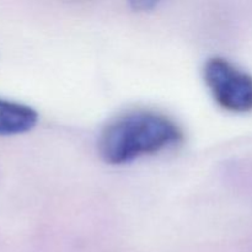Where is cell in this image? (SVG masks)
<instances>
[{"label": "cell", "mask_w": 252, "mask_h": 252, "mask_svg": "<svg viewBox=\"0 0 252 252\" xmlns=\"http://www.w3.org/2000/svg\"><path fill=\"white\" fill-rule=\"evenodd\" d=\"M182 139V130L171 118L154 111H130L113 120L98 142L101 159L123 165L155 154Z\"/></svg>", "instance_id": "cell-1"}, {"label": "cell", "mask_w": 252, "mask_h": 252, "mask_svg": "<svg viewBox=\"0 0 252 252\" xmlns=\"http://www.w3.org/2000/svg\"><path fill=\"white\" fill-rule=\"evenodd\" d=\"M203 78L214 101L235 113L252 111V75L228 59L212 57L204 63Z\"/></svg>", "instance_id": "cell-2"}, {"label": "cell", "mask_w": 252, "mask_h": 252, "mask_svg": "<svg viewBox=\"0 0 252 252\" xmlns=\"http://www.w3.org/2000/svg\"><path fill=\"white\" fill-rule=\"evenodd\" d=\"M38 113L31 106L0 98V137L30 132L38 123Z\"/></svg>", "instance_id": "cell-3"}, {"label": "cell", "mask_w": 252, "mask_h": 252, "mask_svg": "<svg viewBox=\"0 0 252 252\" xmlns=\"http://www.w3.org/2000/svg\"><path fill=\"white\" fill-rule=\"evenodd\" d=\"M157 5V2L154 1H137V2H133V6L135 9H139L142 11H145V10H149L152 7H154Z\"/></svg>", "instance_id": "cell-4"}]
</instances>
